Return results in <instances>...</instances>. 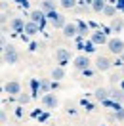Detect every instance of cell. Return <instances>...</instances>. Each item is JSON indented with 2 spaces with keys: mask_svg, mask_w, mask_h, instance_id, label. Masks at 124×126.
Here are the masks:
<instances>
[{
  "mask_svg": "<svg viewBox=\"0 0 124 126\" xmlns=\"http://www.w3.org/2000/svg\"><path fill=\"white\" fill-rule=\"evenodd\" d=\"M103 2H105V0H103Z\"/></svg>",
  "mask_w": 124,
  "mask_h": 126,
  "instance_id": "31",
  "label": "cell"
},
{
  "mask_svg": "<svg viewBox=\"0 0 124 126\" xmlns=\"http://www.w3.org/2000/svg\"><path fill=\"white\" fill-rule=\"evenodd\" d=\"M93 46H95V44H93L92 40H86V42H84V44H82L80 48H82V50H86V52H93V50H95Z\"/></svg>",
  "mask_w": 124,
  "mask_h": 126,
  "instance_id": "21",
  "label": "cell"
},
{
  "mask_svg": "<svg viewBox=\"0 0 124 126\" xmlns=\"http://www.w3.org/2000/svg\"><path fill=\"white\" fill-rule=\"evenodd\" d=\"M10 29L16 32H25V21L21 17H14L12 21H10Z\"/></svg>",
  "mask_w": 124,
  "mask_h": 126,
  "instance_id": "11",
  "label": "cell"
},
{
  "mask_svg": "<svg viewBox=\"0 0 124 126\" xmlns=\"http://www.w3.org/2000/svg\"><path fill=\"white\" fill-rule=\"evenodd\" d=\"M116 8H122V10H124V0H118V4H116Z\"/></svg>",
  "mask_w": 124,
  "mask_h": 126,
  "instance_id": "28",
  "label": "cell"
},
{
  "mask_svg": "<svg viewBox=\"0 0 124 126\" xmlns=\"http://www.w3.org/2000/svg\"><path fill=\"white\" fill-rule=\"evenodd\" d=\"M42 103H44L46 107H50V109H55L59 101H57L55 94H44V95H42Z\"/></svg>",
  "mask_w": 124,
  "mask_h": 126,
  "instance_id": "12",
  "label": "cell"
},
{
  "mask_svg": "<svg viewBox=\"0 0 124 126\" xmlns=\"http://www.w3.org/2000/svg\"><path fill=\"white\" fill-rule=\"evenodd\" d=\"M55 57H57L59 67H65V65H67V61H69V57H71V54L65 50V48H59V50L55 52Z\"/></svg>",
  "mask_w": 124,
  "mask_h": 126,
  "instance_id": "8",
  "label": "cell"
},
{
  "mask_svg": "<svg viewBox=\"0 0 124 126\" xmlns=\"http://www.w3.org/2000/svg\"><path fill=\"white\" fill-rule=\"evenodd\" d=\"M113 65H115V63H111V59L105 57V55H99V57L95 59V67H97V71H109Z\"/></svg>",
  "mask_w": 124,
  "mask_h": 126,
  "instance_id": "4",
  "label": "cell"
},
{
  "mask_svg": "<svg viewBox=\"0 0 124 126\" xmlns=\"http://www.w3.org/2000/svg\"><path fill=\"white\" fill-rule=\"evenodd\" d=\"M116 118H118V120H122V118H124V109H118V111H116Z\"/></svg>",
  "mask_w": 124,
  "mask_h": 126,
  "instance_id": "26",
  "label": "cell"
},
{
  "mask_svg": "<svg viewBox=\"0 0 124 126\" xmlns=\"http://www.w3.org/2000/svg\"><path fill=\"white\" fill-rule=\"evenodd\" d=\"M4 92L10 94V95H19L21 94V84L16 82V80H12V82H8V84L4 86Z\"/></svg>",
  "mask_w": 124,
  "mask_h": 126,
  "instance_id": "7",
  "label": "cell"
},
{
  "mask_svg": "<svg viewBox=\"0 0 124 126\" xmlns=\"http://www.w3.org/2000/svg\"><path fill=\"white\" fill-rule=\"evenodd\" d=\"M105 2L103 0H93V4H92V10L93 12H97V14H103V10H105Z\"/></svg>",
  "mask_w": 124,
  "mask_h": 126,
  "instance_id": "16",
  "label": "cell"
},
{
  "mask_svg": "<svg viewBox=\"0 0 124 126\" xmlns=\"http://www.w3.org/2000/svg\"><path fill=\"white\" fill-rule=\"evenodd\" d=\"M120 59H122V61H124V52H122V54H120Z\"/></svg>",
  "mask_w": 124,
  "mask_h": 126,
  "instance_id": "29",
  "label": "cell"
},
{
  "mask_svg": "<svg viewBox=\"0 0 124 126\" xmlns=\"http://www.w3.org/2000/svg\"><path fill=\"white\" fill-rule=\"evenodd\" d=\"M75 69H78V71H86L88 67H90V59H88V55H78V57H75Z\"/></svg>",
  "mask_w": 124,
  "mask_h": 126,
  "instance_id": "6",
  "label": "cell"
},
{
  "mask_svg": "<svg viewBox=\"0 0 124 126\" xmlns=\"http://www.w3.org/2000/svg\"><path fill=\"white\" fill-rule=\"evenodd\" d=\"M78 32H80V34H86V32H88V25L84 23V21H78Z\"/></svg>",
  "mask_w": 124,
  "mask_h": 126,
  "instance_id": "23",
  "label": "cell"
},
{
  "mask_svg": "<svg viewBox=\"0 0 124 126\" xmlns=\"http://www.w3.org/2000/svg\"><path fill=\"white\" fill-rule=\"evenodd\" d=\"M59 4H61V8H65V10H75L77 8V0H59Z\"/></svg>",
  "mask_w": 124,
  "mask_h": 126,
  "instance_id": "17",
  "label": "cell"
},
{
  "mask_svg": "<svg viewBox=\"0 0 124 126\" xmlns=\"http://www.w3.org/2000/svg\"><path fill=\"white\" fill-rule=\"evenodd\" d=\"M40 90H42L44 94H50V90H52V82H48V80H40Z\"/></svg>",
  "mask_w": 124,
  "mask_h": 126,
  "instance_id": "20",
  "label": "cell"
},
{
  "mask_svg": "<svg viewBox=\"0 0 124 126\" xmlns=\"http://www.w3.org/2000/svg\"><path fill=\"white\" fill-rule=\"evenodd\" d=\"M124 29V19L122 17H113L111 19V31L113 32H122Z\"/></svg>",
  "mask_w": 124,
  "mask_h": 126,
  "instance_id": "13",
  "label": "cell"
},
{
  "mask_svg": "<svg viewBox=\"0 0 124 126\" xmlns=\"http://www.w3.org/2000/svg\"><path fill=\"white\" fill-rule=\"evenodd\" d=\"M95 97H97V99H105V97H107V90H105V88H97V90H95Z\"/></svg>",
  "mask_w": 124,
  "mask_h": 126,
  "instance_id": "22",
  "label": "cell"
},
{
  "mask_svg": "<svg viewBox=\"0 0 124 126\" xmlns=\"http://www.w3.org/2000/svg\"><path fill=\"white\" fill-rule=\"evenodd\" d=\"M29 99H31V95H27V94H19V103H29Z\"/></svg>",
  "mask_w": 124,
  "mask_h": 126,
  "instance_id": "24",
  "label": "cell"
},
{
  "mask_svg": "<svg viewBox=\"0 0 124 126\" xmlns=\"http://www.w3.org/2000/svg\"><path fill=\"white\" fill-rule=\"evenodd\" d=\"M90 40H92V42L95 44V46H97V44H107V42H109V38H107V32H101V31H95V32H92Z\"/></svg>",
  "mask_w": 124,
  "mask_h": 126,
  "instance_id": "9",
  "label": "cell"
},
{
  "mask_svg": "<svg viewBox=\"0 0 124 126\" xmlns=\"http://www.w3.org/2000/svg\"><path fill=\"white\" fill-rule=\"evenodd\" d=\"M52 77H54L55 80H61L63 77H65V71H63V67H55L54 71H52Z\"/></svg>",
  "mask_w": 124,
  "mask_h": 126,
  "instance_id": "19",
  "label": "cell"
},
{
  "mask_svg": "<svg viewBox=\"0 0 124 126\" xmlns=\"http://www.w3.org/2000/svg\"><path fill=\"white\" fill-rule=\"evenodd\" d=\"M10 2H16V0H10Z\"/></svg>",
  "mask_w": 124,
  "mask_h": 126,
  "instance_id": "30",
  "label": "cell"
},
{
  "mask_svg": "<svg viewBox=\"0 0 124 126\" xmlns=\"http://www.w3.org/2000/svg\"><path fill=\"white\" fill-rule=\"evenodd\" d=\"M46 14L42 12V10H34V12H31V21L32 23L40 25V27H44V23H46Z\"/></svg>",
  "mask_w": 124,
  "mask_h": 126,
  "instance_id": "5",
  "label": "cell"
},
{
  "mask_svg": "<svg viewBox=\"0 0 124 126\" xmlns=\"http://www.w3.org/2000/svg\"><path fill=\"white\" fill-rule=\"evenodd\" d=\"M0 120H2V124L6 122V113H4V111H2V115H0Z\"/></svg>",
  "mask_w": 124,
  "mask_h": 126,
  "instance_id": "27",
  "label": "cell"
},
{
  "mask_svg": "<svg viewBox=\"0 0 124 126\" xmlns=\"http://www.w3.org/2000/svg\"><path fill=\"white\" fill-rule=\"evenodd\" d=\"M116 6H111V4H107L105 6V10H103V16H107V17H115L116 16Z\"/></svg>",
  "mask_w": 124,
  "mask_h": 126,
  "instance_id": "18",
  "label": "cell"
},
{
  "mask_svg": "<svg viewBox=\"0 0 124 126\" xmlns=\"http://www.w3.org/2000/svg\"><path fill=\"white\" fill-rule=\"evenodd\" d=\"M40 10H42L44 14L54 12V10H55V2H54V0H42V2H40Z\"/></svg>",
  "mask_w": 124,
  "mask_h": 126,
  "instance_id": "15",
  "label": "cell"
},
{
  "mask_svg": "<svg viewBox=\"0 0 124 126\" xmlns=\"http://www.w3.org/2000/svg\"><path fill=\"white\" fill-rule=\"evenodd\" d=\"M40 25H36V23H32V21H27L25 23V34H29V36H34L36 32H40Z\"/></svg>",
  "mask_w": 124,
  "mask_h": 126,
  "instance_id": "14",
  "label": "cell"
},
{
  "mask_svg": "<svg viewBox=\"0 0 124 126\" xmlns=\"http://www.w3.org/2000/svg\"><path fill=\"white\" fill-rule=\"evenodd\" d=\"M107 48H109V52L111 54H115V55H120L124 52V40L122 38H109L107 42Z\"/></svg>",
  "mask_w": 124,
  "mask_h": 126,
  "instance_id": "3",
  "label": "cell"
},
{
  "mask_svg": "<svg viewBox=\"0 0 124 126\" xmlns=\"http://www.w3.org/2000/svg\"><path fill=\"white\" fill-rule=\"evenodd\" d=\"M77 34H78V25L77 23H67L63 27V36L73 38V36H77Z\"/></svg>",
  "mask_w": 124,
  "mask_h": 126,
  "instance_id": "10",
  "label": "cell"
},
{
  "mask_svg": "<svg viewBox=\"0 0 124 126\" xmlns=\"http://www.w3.org/2000/svg\"><path fill=\"white\" fill-rule=\"evenodd\" d=\"M16 2L19 4V6H21V8H29V4H31L29 0H16Z\"/></svg>",
  "mask_w": 124,
  "mask_h": 126,
  "instance_id": "25",
  "label": "cell"
},
{
  "mask_svg": "<svg viewBox=\"0 0 124 126\" xmlns=\"http://www.w3.org/2000/svg\"><path fill=\"white\" fill-rule=\"evenodd\" d=\"M2 50H4V63H8V65H16V63L19 61V54H17V50L12 46V44H6Z\"/></svg>",
  "mask_w": 124,
  "mask_h": 126,
  "instance_id": "2",
  "label": "cell"
},
{
  "mask_svg": "<svg viewBox=\"0 0 124 126\" xmlns=\"http://www.w3.org/2000/svg\"><path fill=\"white\" fill-rule=\"evenodd\" d=\"M46 17H48V21L54 25L55 29H63V27L67 25V19H65V16H63V14H59L57 10H54V12L46 14Z\"/></svg>",
  "mask_w": 124,
  "mask_h": 126,
  "instance_id": "1",
  "label": "cell"
}]
</instances>
